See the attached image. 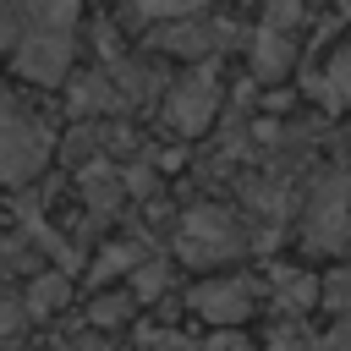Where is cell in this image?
<instances>
[{"instance_id": "18", "label": "cell", "mask_w": 351, "mask_h": 351, "mask_svg": "<svg viewBox=\"0 0 351 351\" xmlns=\"http://www.w3.org/2000/svg\"><path fill=\"white\" fill-rule=\"evenodd\" d=\"M269 16H274V22H291V16H296V0H269Z\"/></svg>"}, {"instance_id": "7", "label": "cell", "mask_w": 351, "mask_h": 351, "mask_svg": "<svg viewBox=\"0 0 351 351\" xmlns=\"http://www.w3.org/2000/svg\"><path fill=\"white\" fill-rule=\"evenodd\" d=\"M219 38V27H170L165 33V49H181V55H197Z\"/></svg>"}, {"instance_id": "2", "label": "cell", "mask_w": 351, "mask_h": 351, "mask_svg": "<svg viewBox=\"0 0 351 351\" xmlns=\"http://www.w3.org/2000/svg\"><path fill=\"white\" fill-rule=\"evenodd\" d=\"M236 225L219 214V208H203V214H192L186 219V230H181V252L186 258H197V263H214V258H230L236 252Z\"/></svg>"}, {"instance_id": "19", "label": "cell", "mask_w": 351, "mask_h": 351, "mask_svg": "<svg viewBox=\"0 0 351 351\" xmlns=\"http://www.w3.org/2000/svg\"><path fill=\"white\" fill-rule=\"evenodd\" d=\"M16 318H22V307H11V302H5V307H0V335H5V329H11Z\"/></svg>"}, {"instance_id": "6", "label": "cell", "mask_w": 351, "mask_h": 351, "mask_svg": "<svg viewBox=\"0 0 351 351\" xmlns=\"http://www.w3.org/2000/svg\"><path fill=\"white\" fill-rule=\"evenodd\" d=\"M340 192L346 186H335V197L324 192V203L313 208V225H307V236H313V247H346V203H340Z\"/></svg>"}, {"instance_id": "5", "label": "cell", "mask_w": 351, "mask_h": 351, "mask_svg": "<svg viewBox=\"0 0 351 351\" xmlns=\"http://www.w3.org/2000/svg\"><path fill=\"white\" fill-rule=\"evenodd\" d=\"M16 60H22V71H27V77H38V82H55V77H60V66H66V38H60V33L27 38Z\"/></svg>"}, {"instance_id": "14", "label": "cell", "mask_w": 351, "mask_h": 351, "mask_svg": "<svg viewBox=\"0 0 351 351\" xmlns=\"http://www.w3.org/2000/svg\"><path fill=\"white\" fill-rule=\"evenodd\" d=\"M208 351H252V346H247V340H241L236 329H219V335L208 340Z\"/></svg>"}, {"instance_id": "20", "label": "cell", "mask_w": 351, "mask_h": 351, "mask_svg": "<svg viewBox=\"0 0 351 351\" xmlns=\"http://www.w3.org/2000/svg\"><path fill=\"white\" fill-rule=\"evenodd\" d=\"M274 351H302V340H296V335H291V340L280 335V340H274Z\"/></svg>"}, {"instance_id": "8", "label": "cell", "mask_w": 351, "mask_h": 351, "mask_svg": "<svg viewBox=\"0 0 351 351\" xmlns=\"http://www.w3.org/2000/svg\"><path fill=\"white\" fill-rule=\"evenodd\" d=\"M252 60H258V71H269V77H274V71H285L291 44H285L280 33H263V38H258V49H252Z\"/></svg>"}, {"instance_id": "4", "label": "cell", "mask_w": 351, "mask_h": 351, "mask_svg": "<svg viewBox=\"0 0 351 351\" xmlns=\"http://www.w3.org/2000/svg\"><path fill=\"white\" fill-rule=\"evenodd\" d=\"M208 115H214V82H208V77L181 82V88H176V99H170V121H176L181 132H197Z\"/></svg>"}, {"instance_id": "10", "label": "cell", "mask_w": 351, "mask_h": 351, "mask_svg": "<svg viewBox=\"0 0 351 351\" xmlns=\"http://www.w3.org/2000/svg\"><path fill=\"white\" fill-rule=\"evenodd\" d=\"M33 16L49 22V33H55V27H66L77 16V0H33Z\"/></svg>"}, {"instance_id": "3", "label": "cell", "mask_w": 351, "mask_h": 351, "mask_svg": "<svg viewBox=\"0 0 351 351\" xmlns=\"http://www.w3.org/2000/svg\"><path fill=\"white\" fill-rule=\"evenodd\" d=\"M192 307H197L208 324L236 329V324L252 313V285H247V280H208V285L192 291Z\"/></svg>"}, {"instance_id": "1", "label": "cell", "mask_w": 351, "mask_h": 351, "mask_svg": "<svg viewBox=\"0 0 351 351\" xmlns=\"http://www.w3.org/2000/svg\"><path fill=\"white\" fill-rule=\"evenodd\" d=\"M44 154H49L44 132H38L27 115H16V110L0 104V181H22V176H33V170L44 165Z\"/></svg>"}, {"instance_id": "11", "label": "cell", "mask_w": 351, "mask_h": 351, "mask_svg": "<svg viewBox=\"0 0 351 351\" xmlns=\"http://www.w3.org/2000/svg\"><path fill=\"white\" fill-rule=\"evenodd\" d=\"M324 296H329V307H335V313H351V274H346V269H340V274H329V280H324Z\"/></svg>"}, {"instance_id": "13", "label": "cell", "mask_w": 351, "mask_h": 351, "mask_svg": "<svg viewBox=\"0 0 351 351\" xmlns=\"http://www.w3.org/2000/svg\"><path fill=\"white\" fill-rule=\"evenodd\" d=\"M143 16H170V11H186V0H137Z\"/></svg>"}, {"instance_id": "9", "label": "cell", "mask_w": 351, "mask_h": 351, "mask_svg": "<svg viewBox=\"0 0 351 351\" xmlns=\"http://www.w3.org/2000/svg\"><path fill=\"white\" fill-rule=\"evenodd\" d=\"M60 296H66V280H60V274H49V280H38V285H33L27 307H33V313H55V302H60Z\"/></svg>"}, {"instance_id": "16", "label": "cell", "mask_w": 351, "mask_h": 351, "mask_svg": "<svg viewBox=\"0 0 351 351\" xmlns=\"http://www.w3.org/2000/svg\"><path fill=\"white\" fill-rule=\"evenodd\" d=\"M148 351H203V346H192V340H176V335H154V340H148Z\"/></svg>"}, {"instance_id": "17", "label": "cell", "mask_w": 351, "mask_h": 351, "mask_svg": "<svg viewBox=\"0 0 351 351\" xmlns=\"http://www.w3.org/2000/svg\"><path fill=\"white\" fill-rule=\"evenodd\" d=\"M324 351H351V318H346V324H340V329L324 340Z\"/></svg>"}, {"instance_id": "12", "label": "cell", "mask_w": 351, "mask_h": 351, "mask_svg": "<svg viewBox=\"0 0 351 351\" xmlns=\"http://www.w3.org/2000/svg\"><path fill=\"white\" fill-rule=\"evenodd\" d=\"M324 93H329V99H351V55L335 60V71L324 77Z\"/></svg>"}, {"instance_id": "15", "label": "cell", "mask_w": 351, "mask_h": 351, "mask_svg": "<svg viewBox=\"0 0 351 351\" xmlns=\"http://www.w3.org/2000/svg\"><path fill=\"white\" fill-rule=\"evenodd\" d=\"M99 324H121L126 318V296H115V302H99V313H93Z\"/></svg>"}]
</instances>
